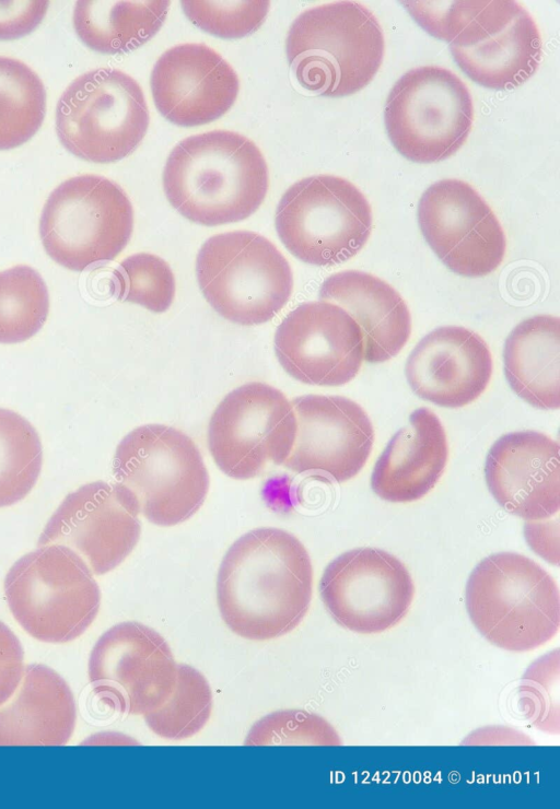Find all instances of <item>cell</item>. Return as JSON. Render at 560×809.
<instances>
[{
    "instance_id": "cell-1",
    "label": "cell",
    "mask_w": 560,
    "mask_h": 809,
    "mask_svg": "<svg viewBox=\"0 0 560 809\" xmlns=\"http://www.w3.org/2000/svg\"><path fill=\"white\" fill-rule=\"evenodd\" d=\"M313 566L291 532L261 527L241 536L223 556L217 577L222 620L241 637L267 641L293 631L305 617Z\"/></svg>"
},
{
    "instance_id": "cell-2",
    "label": "cell",
    "mask_w": 560,
    "mask_h": 809,
    "mask_svg": "<svg viewBox=\"0 0 560 809\" xmlns=\"http://www.w3.org/2000/svg\"><path fill=\"white\" fill-rule=\"evenodd\" d=\"M432 36L450 43L466 75L492 90L528 80L541 59L536 22L515 1H401Z\"/></svg>"
},
{
    "instance_id": "cell-3",
    "label": "cell",
    "mask_w": 560,
    "mask_h": 809,
    "mask_svg": "<svg viewBox=\"0 0 560 809\" xmlns=\"http://www.w3.org/2000/svg\"><path fill=\"white\" fill-rule=\"evenodd\" d=\"M268 187V166L258 146L229 130L182 140L163 171V189L172 207L207 226L247 219L262 203Z\"/></svg>"
},
{
    "instance_id": "cell-4",
    "label": "cell",
    "mask_w": 560,
    "mask_h": 809,
    "mask_svg": "<svg viewBox=\"0 0 560 809\" xmlns=\"http://www.w3.org/2000/svg\"><path fill=\"white\" fill-rule=\"evenodd\" d=\"M383 30L365 5L338 1L303 11L291 24L285 52L299 84L326 97L353 94L378 71Z\"/></svg>"
},
{
    "instance_id": "cell-5",
    "label": "cell",
    "mask_w": 560,
    "mask_h": 809,
    "mask_svg": "<svg viewBox=\"0 0 560 809\" xmlns=\"http://www.w3.org/2000/svg\"><path fill=\"white\" fill-rule=\"evenodd\" d=\"M465 599L476 629L505 650H532L559 630L556 581L538 563L518 553L500 552L480 561L469 575Z\"/></svg>"
},
{
    "instance_id": "cell-6",
    "label": "cell",
    "mask_w": 560,
    "mask_h": 809,
    "mask_svg": "<svg viewBox=\"0 0 560 809\" xmlns=\"http://www.w3.org/2000/svg\"><path fill=\"white\" fill-rule=\"evenodd\" d=\"M11 613L34 638L67 643L97 615L100 587L88 563L62 544L39 546L10 567L3 584Z\"/></svg>"
},
{
    "instance_id": "cell-7",
    "label": "cell",
    "mask_w": 560,
    "mask_h": 809,
    "mask_svg": "<svg viewBox=\"0 0 560 809\" xmlns=\"http://www.w3.org/2000/svg\"><path fill=\"white\" fill-rule=\"evenodd\" d=\"M113 472L116 483L132 492L140 513L162 527L190 518L209 490V473L195 442L163 424L129 432L116 447Z\"/></svg>"
},
{
    "instance_id": "cell-8",
    "label": "cell",
    "mask_w": 560,
    "mask_h": 809,
    "mask_svg": "<svg viewBox=\"0 0 560 809\" xmlns=\"http://www.w3.org/2000/svg\"><path fill=\"white\" fill-rule=\"evenodd\" d=\"M196 273L210 306L224 319L242 326L272 319L293 289L284 256L268 238L249 231L208 238L197 255Z\"/></svg>"
},
{
    "instance_id": "cell-9",
    "label": "cell",
    "mask_w": 560,
    "mask_h": 809,
    "mask_svg": "<svg viewBox=\"0 0 560 809\" xmlns=\"http://www.w3.org/2000/svg\"><path fill=\"white\" fill-rule=\"evenodd\" d=\"M133 230V209L115 181L85 174L57 186L47 198L39 235L47 255L60 266L84 271L114 260Z\"/></svg>"
},
{
    "instance_id": "cell-10",
    "label": "cell",
    "mask_w": 560,
    "mask_h": 809,
    "mask_svg": "<svg viewBox=\"0 0 560 809\" xmlns=\"http://www.w3.org/2000/svg\"><path fill=\"white\" fill-rule=\"evenodd\" d=\"M139 83L126 72L98 68L74 79L56 106V133L73 155L113 163L135 151L149 127Z\"/></svg>"
},
{
    "instance_id": "cell-11",
    "label": "cell",
    "mask_w": 560,
    "mask_h": 809,
    "mask_svg": "<svg viewBox=\"0 0 560 809\" xmlns=\"http://www.w3.org/2000/svg\"><path fill=\"white\" fill-rule=\"evenodd\" d=\"M275 222L279 238L294 257L324 267L341 263L362 249L371 234L372 210L349 180L314 175L285 190Z\"/></svg>"
},
{
    "instance_id": "cell-12",
    "label": "cell",
    "mask_w": 560,
    "mask_h": 809,
    "mask_svg": "<svg viewBox=\"0 0 560 809\" xmlns=\"http://www.w3.org/2000/svg\"><path fill=\"white\" fill-rule=\"evenodd\" d=\"M474 120L471 95L451 70L423 66L392 87L384 121L394 148L417 163L452 156L466 141Z\"/></svg>"
},
{
    "instance_id": "cell-13",
    "label": "cell",
    "mask_w": 560,
    "mask_h": 809,
    "mask_svg": "<svg viewBox=\"0 0 560 809\" xmlns=\"http://www.w3.org/2000/svg\"><path fill=\"white\" fill-rule=\"evenodd\" d=\"M296 435V418L285 395L252 382L230 391L213 411L208 447L230 478L249 480L270 464L283 465Z\"/></svg>"
},
{
    "instance_id": "cell-14",
    "label": "cell",
    "mask_w": 560,
    "mask_h": 809,
    "mask_svg": "<svg viewBox=\"0 0 560 809\" xmlns=\"http://www.w3.org/2000/svg\"><path fill=\"white\" fill-rule=\"evenodd\" d=\"M95 695L128 715L160 707L173 692L177 664L166 641L135 621L118 623L94 644L88 665Z\"/></svg>"
},
{
    "instance_id": "cell-15",
    "label": "cell",
    "mask_w": 560,
    "mask_h": 809,
    "mask_svg": "<svg viewBox=\"0 0 560 809\" xmlns=\"http://www.w3.org/2000/svg\"><path fill=\"white\" fill-rule=\"evenodd\" d=\"M331 618L362 634L384 632L407 614L415 594L405 564L385 550L357 548L334 559L319 582Z\"/></svg>"
},
{
    "instance_id": "cell-16",
    "label": "cell",
    "mask_w": 560,
    "mask_h": 809,
    "mask_svg": "<svg viewBox=\"0 0 560 809\" xmlns=\"http://www.w3.org/2000/svg\"><path fill=\"white\" fill-rule=\"evenodd\" d=\"M418 221L431 249L459 275H487L503 260V228L489 204L466 181L450 178L429 186L419 201Z\"/></svg>"
},
{
    "instance_id": "cell-17",
    "label": "cell",
    "mask_w": 560,
    "mask_h": 809,
    "mask_svg": "<svg viewBox=\"0 0 560 809\" xmlns=\"http://www.w3.org/2000/svg\"><path fill=\"white\" fill-rule=\"evenodd\" d=\"M139 505L118 483L95 481L68 494L38 538V547L62 544L75 551L96 575L117 567L139 541Z\"/></svg>"
},
{
    "instance_id": "cell-18",
    "label": "cell",
    "mask_w": 560,
    "mask_h": 809,
    "mask_svg": "<svg viewBox=\"0 0 560 809\" xmlns=\"http://www.w3.org/2000/svg\"><path fill=\"white\" fill-rule=\"evenodd\" d=\"M280 365L294 379L340 386L359 373L364 342L357 321L340 306L307 302L290 312L275 335Z\"/></svg>"
},
{
    "instance_id": "cell-19",
    "label": "cell",
    "mask_w": 560,
    "mask_h": 809,
    "mask_svg": "<svg viewBox=\"0 0 560 809\" xmlns=\"http://www.w3.org/2000/svg\"><path fill=\"white\" fill-rule=\"evenodd\" d=\"M296 435L283 466L335 482L353 478L372 452L374 429L365 411L341 396L294 398Z\"/></svg>"
},
{
    "instance_id": "cell-20",
    "label": "cell",
    "mask_w": 560,
    "mask_h": 809,
    "mask_svg": "<svg viewBox=\"0 0 560 809\" xmlns=\"http://www.w3.org/2000/svg\"><path fill=\"white\" fill-rule=\"evenodd\" d=\"M156 109L174 125L195 127L223 116L235 103L240 81L232 66L205 44L164 51L150 78Z\"/></svg>"
},
{
    "instance_id": "cell-21",
    "label": "cell",
    "mask_w": 560,
    "mask_h": 809,
    "mask_svg": "<svg viewBox=\"0 0 560 809\" xmlns=\"http://www.w3.org/2000/svg\"><path fill=\"white\" fill-rule=\"evenodd\" d=\"M559 444L536 431L512 432L490 448L485 477L494 500L526 520L557 515L560 507Z\"/></svg>"
},
{
    "instance_id": "cell-22",
    "label": "cell",
    "mask_w": 560,
    "mask_h": 809,
    "mask_svg": "<svg viewBox=\"0 0 560 809\" xmlns=\"http://www.w3.org/2000/svg\"><path fill=\"white\" fill-rule=\"evenodd\" d=\"M406 377L420 398L445 408H460L476 400L492 374V357L483 339L456 326L440 327L411 351Z\"/></svg>"
},
{
    "instance_id": "cell-23",
    "label": "cell",
    "mask_w": 560,
    "mask_h": 809,
    "mask_svg": "<svg viewBox=\"0 0 560 809\" xmlns=\"http://www.w3.org/2000/svg\"><path fill=\"white\" fill-rule=\"evenodd\" d=\"M447 457L446 433L440 419L428 408L417 409L376 460L372 490L393 503L417 501L438 483Z\"/></svg>"
},
{
    "instance_id": "cell-24",
    "label": "cell",
    "mask_w": 560,
    "mask_h": 809,
    "mask_svg": "<svg viewBox=\"0 0 560 809\" xmlns=\"http://www.w3.org/2000/svg\"><path fill=\"white\" fill-rule=\"evenodd\" d=\"M319 298L340 306L357 321L363 336V360L369 363L390 360L409 339L411 318L405 301L371 273H334L322 283Z\"/></svg>"
},
{
    "instance_id": "cell-25",
    "label": "cell",
    "mask_w": 560,
    "mask_h": 809,
    "mask_svg": "<svg viewBox=\"0 0 560 809\" xmlns=\"http://www.w3.org/2000/svg\"><path fill=\"white\" fill-rule=\"evenodd\" d=\"M77 720L72 691L51 668L31 664L0 706V746H63Z\"/></svg>"
},
{
    "instance_id": "cell-26",
    "label": "cell",
    "mask_w": 560,
    "mask_h": 809,
    "mask_svg": "<svg viewBox=\"0 0 560 809\" xmlns=\"http://www.w3.org/2000/svg\"><path fill=\"white\" fill-rule=\"evenodd\" d=\"M504 373L513 391L538 409L560 407V320L537 315L521 321L503 351Z\"/></svg>"
},
{
    "instance_id": "cell-27",
    "label": "cell",
    "mask_w": 560,
    "mask_h": 809,
    "mask_svg": "<svg viewBox=\"0 0 560 809\" xmlns=\"http://www.w3.org/2000/svg\"><path fill=\"white\" fill-rule=\"evenodd\" d=\"M170 1H77L72 22L91 49L116 55L149 42L162 27Z\"/></svg>"
},
{
    "instance_id": "cell-28",
    "label": "cell",
    "mask_w": 560,
    "mask_h": 809,
    "mask_svg": "<svg viewBox=\"0 0 560 809\" xmlns=\"http://www.w3.org/2000/svg\"><path fill=\"white\" fill-rule=\"evenodd\" d=\"M46 114V90L21 60L0 56V151L27 142Z\"/></svg>"
},
{
    "instance_id": "cell-29",
    "label": "cell",
    "mask_w": 560,
    "mask_h": 809,
    "mask_svg": "<svg viewBox=\"0 0 560 809\" xmlns=\"http://www.w3.org/2000/svg\"><path fill=\"white\" fill-rule=\"evenodd\" d=\"M42 465L43 447L35 427L19 413L0 408V507L26 497Z\"/></svg>"
},
{
    "instance_id": "cell-30",
    "label": "cell",
    "mask_w": 560,
    "mask_h": 809,
    "mask_svg": "<svg viewBox=\"0 0 560 809\" xmlns=\"http://www.w3.org/2000/svg\"><path fill=\"white\" fill-rule=\"evenodd\" d=\"M48 312V289L34 268L19 265L0 272V343L14 344L34 337Z\"/></svg>"
},
{
    "instance_id": "cell-31",
    "label": "cell",
    "mask_w": 560,
    "mask_h": 809,
    "mask_svg": "<svg viewBox=\"0 0 560 809\" xmlns=\"http://www.w3.org/2000/svg\"><path fill=\"white\" fill-rule=\"evenodd\" d=\"M212 711V692L206 677L191 666L177 665L176 684L170 697L143 715L159 737L182 740L199 732Z\"/></svg>"
},
{
    "instance_id": "cell-32",
    "label": "cell",
    "mask_w": 560,
    "mask_h": 809,
    "mask_svg": "<svg viewBox=\"0 0 560 809\" xmlns=\"http://www.w3.org/2000/svg\"><path fill=\"white\" fill-rule=\"evenodd\" d=\"M112 285L118 300L139 304L154 313L167 310L176 291L168 263L148 253L124 259L113 272Z\"/></svg>"
},
{
    "instance_id": "cell-33",
    "label": "cell",
    "mask_w": 560,
    "mask_h": 809,
    "mask_svg": "<svg viewBox=\"0 0 560 809\" xmlns=\"http://www.w3.org/2000/svg\"><path fill=\"white\" fill-rule=\"evenodd\" d=\"M246 746L314 744L340 746L335 728L322 716L303 710L270 713L249 729Z\"/></svg>"
},
{
    "instance_id": "cell-34",
    "label": "cell",
    "mask_w": 560,
    "mask_h": 809,
    "mask_svg": "<svg viewBox=\"0 0 560 809\" xmlns=\"http://www.w3.org/2000/svg\"><path fill=\"white\" fill-rule=\"evenodd\" d=\"M180 7L202 31L221 38H241L261 26L270 1H180Z\"/></svg>"
},
{
    "instance_id": "cell-35",
    "label": "cell",
    "mask_w": 560,
    "mask_h": 809,
    "mask_svg": "<svg viewBox=\"0 0 560 809\" xmlns=\"http://www.w3.org/2000/svg\"><path fill=\"white\" fill-rule=\"evenodd\" d=\"M558 684L559 656L555 650L529 667L520 688V701L529 720L552 734L559 732Z\"/></svg>"
},
{
    "instance_id": "cell-36",
    "label": "cell",
    "mask_w": 560,
    "mask_h": 809,
    "mask_svg": "<svg viewBox=\"0 0 560 809\" xmlns=\"http://www.w3.org/2000/svg\"><path fill=\"white\" fill-rule=\"evenodd\" d=\"M48 1H0V40L32 33L43 21Z\"/></svg>"
},
{
    "instance_id": "cell-37",
    "label": "cell",
    "mask_w": 560,
    "mask_h": 809,
    "mask_svg": "<svg viewBox=\"0 0 560 809\" xmlns=\"http://www.w3.org/2000/svg\"><path fill=\"white\" fill-rule=\"evenodd\" d=\"M23 673V647L11 629L0 621V706L13 695Z\"/></svg>"
}]
</instances>
